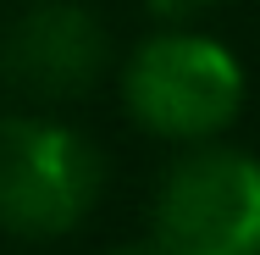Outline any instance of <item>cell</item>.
Here are the masks:
<instances>
[{
    "mask_svg": "<svg viewBox=\"0 0 260 255\" xmlns=\"http://www.w3.org/2000/svg\"><path fill=\"white\" fill-rule=\"evenodd\" d=\"M100 189V155L45 122H0V222L17 233L72 228Z\"/></svg>",
    "mask_w": 260,
    "mask_h": 255,
    "instance_id": "cell-3",
    "label": "cell"
},
{
    "mask_svg": "<svg viewBox=\"0 0 260 255\" xmlns=\"http://www.w3.org/2000/svg\"><path fill=\"white\" fill-rule=\"evenodd\" d=\"M100 22L83 11V6H39L28 11L11 34H6V50H0V67L11 83L22 89H39V95H78L94 83L100 72Z\"/></svg>",
    "mask_w": 260,
    "mask_h": 255,
    "instance_id": "cell-4",
    "label": "cell"
},
{
    "mask_svg": "<svg viewBox=\"0 0 260 255\" xmlns=\"http://www.w3.org/2000/svg\"><path fill=\"white\" fill-rule=\"evenodd\" d=\"M150 255H260V161H177L155 200Z\"/></svg>",
    "mask_w": 260,
    "mask_h": 255,
    "instance_id": "cell-1",
    "label": "cell"
},
{
    "mask_svg": "<svg viewBox=\"0 0 260 255\" xmlns=\"http://www.w3.org/2000/svg\"><path fill=\"white\" fill-rule=\"evenodd\" d=\"M244 100V72L238 61L194 34H160L127 67V105L144 128L194 139L221 128Z\"/></svg>",
    "mask_w": 260,
    "mask_h": 255,
    "instance_id": "cell-2",
    "label": "cell"
},
{
    "mask_svg": "<svg viewBox=\"0 0 260 255\" xmlns=\"http://www.w3.org/2000/svg\"><path fill=\"white\" fill-rule=\"evenodd\" d=\"M111 255H150V244H122V250H111Z\"/></svg>",
    "mask_w": 260,
    "mask_h": 255,
    "instance_id": "cell-6",
    "label": "cell"
},
{
    "mask_svg": "<svg viewBox=\"0 0 260 255\" xmlns=\"http://www.w3.org/2000/svg\"><path fill=\"white\" fill-rule=\"evenodd\" d=\"M160 17H194V11H205L210 0H150Z\"/></svg>",
    "mask_w": 260,
    "mask_h": 255,
    "instance_id": "cell-5",
    "label": "cell"
}]
</instances>
